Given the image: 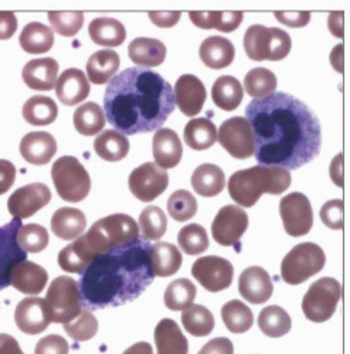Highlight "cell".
I'll return each instance as SVG.
<instances>
[{
  "label": "cell",
  "instance_id": "1",
  "mask_svg": "<svg viewBox=\"0 0 350 354\" xmlns=\"http://www.w3.org/2000/svg\"><path fill=\"white\" fill-rule=\"evenodd\" d=\"M246 116L254 135V156L261 166L295 170L319 155L322 146L319 120L298 98L274 93L252 100Z\"/></svg>",
  "mask_w": 350,
  "mask_h": 354
},
{
  "label": "cell",
  "instance_id": "2",
  "mask_svg": "<svg viewBox=\"0 0 350 354\" xmlns=\"http://www.w3.org/2000/svg\"><path fill=\"white\" fill-rule=\"evenodd\" d=\"M174 108L170 84L145 67H131L115 75L104 95L107 121L125 136L160 129Z\"/></svg>",
  "mask_w": 350,
  "mask_h": 354
},
{
  "label": "cell",
  "instance_id": "3",
  "mask_svg": "<svg viewBox=\"0 0 350 354\" xmlns=\"http://www.w3.org/2000/svg\"><path fill=\"white\" fill-rule=\"evenodd\" d=\"M149 241L97 257L81 275L78 288L86 309H105L135 301L154 282Z\"/></svg>",
  "mask_w": 350,
  "mask_h": 354
},
{
  "label": "cell",
  "instance_id": "4",
  "mask_svg": "<svg viewBox=\"0 0 350 354\" xmlns=\"http://www.w3.org/2000/svg\"><path fill=\"white\" fill-rule=\"evenodd\" d=\"M289 186V170L279 166L258 165L232 173L228 180V193L240 207H252L264 193L278 196L286 192Z\"/></svg>",
  "mask_w": 350,
  "mask_h": 354
},
{
  "label": "cell",
  "instance_id": "5",
  "mask_svg": "<svg viewBox=\"0 0 350 354\" xmlns=\"http://www.w3.org/2000/svg\"><path fill=\"white\" fill-rule=\"evenodd\" d=\"M94 259L112 250L132 245L139 240V227L127 214H112L98 220L85 235H81Z\"/></svg>",
  "mask_w": 350,
  "mask_h": 354
},
{
  "label": "cell",
  "instance_id": "6",
  "mask_svg": "<svg viewBox=\"0 0 350 354\" xmlns=\"http://www.w3.org/2000/svg\"><path fill=\"white\" fill-rule=\"evenodd\" d=\"M293 41L286 32L278 27L254 24L244 35V48L250 60L279 62L289 54Z\"/></svg>",
  "mask_w": 350,
  "mask_h": 354
},
{
  "label": "cell",
  "instance_id": "7",
  "mask_svg": "<svg viewBox=\"0 0 350 354\" xmlns=\"http://www.w3.org/2000/svg\"><path fill=\"white\" fill-rule=\"evenodd\" d=\"M51 179L58 196L68 203L82 201L91 190L89 171L74 156L57 159L51 167Z\"/></svg>",
  "mask_w": 350,
  "mask_h": 354
},
{
  "label": "cell",
  "instance_id": "8",
  "mask_svg": "<svg viewBox=\"0 0 350 354\" xmlns=\"http://www.w3.org/2000/svg\"><path fill=\"white\" fill-rule=\"evenodd\" d=\"M324 250L313 243H302L291 250L281 262V277L289 285H300L325 267Z\"/></svg>",
  "mask_w": 350,
  "mask_h": 354
},
{
  "label": "cell",
  "instance_id": "9",
  "mask_svg": "<svg viewBox=\"0 0 350 354\" xmlns=\"http://www.w3.org/2000/svg\"><path fill=\"white\" fill-rule=\"evenodd\" d=\"M53 323H68L81 312V293L78 282L71 277H57L48 286L46 295Z\"/></svg>",
  "mask_w": 350,
  "mask_h": 354
},
{
  "label": "cell",
  "instance_id": "10",
  "mask_svg": "<svg viewBox=\"0 0 350 354\" xmlns=\"http://www.w3.org/2000/svg\"><path fill=\"white\" fill-rule=\"evenodd\" d=\"M342 286L335 278H320L313 282L302 301V312L308 320L324 323L329 320L342 299Z\"/></svg>",
  "mask_w": 350,
  "mask_h": 354
},
{
  "label": "cell",
  "instance_id": "11",
  "mask_svg": "<svg viewBox=\"0 0 350 354\" xmlns=\"http://www.w3.org/2000/svg\"><path fill=\"white\" fill-rule=\"evenodd\" d=\"M217 140L234 159L244 160L254 155V135L244 116H232L224 121L219 129Z\"/></svg>",
  "mask_w": 350,
  "mask_h": 354
},
{
  "label": "cell",
  "instance_id": "12",
  "mask_svg": "<svg viewBox=\"0 0 350 354\" xmlns=\"http://www.w3.org/2000/svg\"><path fill=\"white\" fill-rule=\"evenodd\" d=\"M284 228L291 237L306 235L313 225V212L309 198L302 193H291L279 201Z\"/></svg>",
  "mask_w": 350,
  "mask_h": 354
},
{
  "label": "cell",
  "instance_id": "13",
  "mask_svg": "<svg viewBox=\"0 0 350 354\" xmlns=\"http://www.w3.org/2000/svg\"><path fill=\"white\" fill-rule=\"evenodd\" d=\"M192 275L206 290L221 292L231 285L234 267L221 257H201L193 263Z\"/></svg>",
  "mask_w": 350,
  "mask_h": 354
},
{
  "label": "cell",
  "instance_id": "14",
  "mask_svg": "<svg viewBox=\"0 0 350 354\" xmlns=\"http://www.w3.org/2000/svg\"><path fill=\"white\" fill-rule=\"evenodd\" d=\"M129 190L143 203L158 198L169 185V174L154 162L143 163L129 174Z\"/></svg>",
  "mask_w": 350,
  "mask_h": 354
},
{
  "label": "cell",
  "instance_id": "15",
  "mask_svg": "<svg viewBox=\"0 0 350 354\" xmlns=\"http://www.w3.org/2000/svg\"><path fill=\"white\" fill-rule=\"evenodd\" d=\"M247 228V213L236 204H228L219 210L213 220L212 234L217 244L223 247H237Z\"/></svg>",
  "mask_w": 350,
  "mask_h": 354
},
{
  "label": "cell",
  "instance_id": "16",
  "mask_svg": "<svg viewBox=\"0 0 350 354\" xmlns=\"http://www.w3.org/2000/svg\"><path fill=\"white\" fill-rule=\"evenodd\" d=\"M20 228L21 220L17 218L0 227V290L10 285V274L15 265L27 258V252L17 243Z\"/></svg>",
  "mask_w": 350,
  "mask_h": 354
},
{
  "label": "cell",
  "instance_id": "17",
  "mask_svg": "<svg viewBox=\"0 0 350 354\" xmlns=\"http://www.w3.org/2000/svg\"><path fill=\"white\" fill-rule=\"evenodd\" d=\"M51 192L43 183H32L17 189L8 200L9 213L17 218L24 220L35 216L39 210L50 203Z\"/></svg>",
  "mask_w": 350,
  "mask_h": 354
},
{
  "label": "cell",
  "instance_id": "18",
  "mask_svg": "<svg viewBox=\"0 0 350 354\" xmlns=\"http://www.w3.org/2000/svg\"><path fill=\"white\" fill-rule=\"evenodd\" d=\"M15 322L26 335L44 332L51 323L46 301L42 298H24L16 306Z\"/></svg>",
  "mask_w": 350,
  "mask_h": 354
},
{
  "label": "cell",
  "instance_id": "19",
  "mask_svg": "<svg viewBox=\"0 0 350 354\" xmlns=\"http://www.w3.org/2000/svg\"><path fill=\"white\" fill-rule=\"evenodd\" d=\"M173 94L174 102L186 116L199 115L208 98L206 86L192 74H185L178 78Z\"/></svg>",
  "mask_w": 350,
  "mask_h": 354
},
{
  "label": "cell",
  "instance_id": "20",
  "mask_svg": "<svg viewBox=\"0 0 350 354\" xmlns=\"http://www.w3.org/2000/svg\"><path fill=\"white\" fill-rule=\"evenodd\" d=\"M239 290L247 302L261 305L270 301L273 297L274 285L270 274L264 268L250 267L240 275Z\"/></svg>",
  "mask_w": 350,
  "mask_h": 354
},
{
  "label": "cell",
  "instance_id": "21",
  "mask_svg": "<svg viewBox=\"0 0 350 354\" xmlns=\"http://www.w3.org/2000/svg\"><path fill=\"white\" fill-rule=\"evenodd\" d=\"M90 81L78 68L66 70L57 80L55 94L63 105L73 106L90 95Z\"/></svg>",
  "mask_w": 350,
  "mask_h": 354
},
{
  "label": "cell",
  "instance_id": "22",
  "mask_svg": "<svg viewBox=\"0 0 350 354\" xmlns=\"http://www.w3.org/2000/svg\"><path fill=\"white\" fill-rule=\"evenodd\" d=\"M48 281L47 271L39 263L32 261H21L10 274V285L26 295H39L44 290Z\"/></svg>",
  "mask_w": 350,
  "mask_h": 354
},
{
  "label": "cell",
  "instance_id": "23",
  "mask_svg": "<svg viewBox=\"0 0 350 354\" xmlns=\"http://www.w3.org/2000/svg\"><path fill=\"white\" fill-rule=\"evenodd\" d=\"M152 149L156 165L163 170L176 167L183 156V146L179 135L169 128H160L156 131Z\"/></svg>",
  "mask_w": 350,
  "mask_h": 354
},
{
  "label": "cell",
  "instance_id": "24",
  "mask_svg": "<svg viewBox=\"0 0 350 354\" xmlns=\"http://www.w3.org/2000/svg\"><path fill=\"white\" fill-rule=\"evenodd\" d=\"M58 63L54 58H36L30 60L21 71L26 85L36 91H50L55 88Z\"/></svg>",
  "mask_w": 350,
  "mask_h": 354
},
{
  "label": "cell",
  "instance_id": "25",
  "mask_svg": "<svg viewBox=\"0 0 350 354\" xmlns=\"http://www.w3.org/2000/svg\"><path fill=\"white\" fill-rule=\"evenodd\" d=\"M57 152V142L47 132H30L20 142V153L28 163L47 165Z\"/></svg>",
  "mask_w": 350,
  "mask_h": 354
},
{
  "label": "cell",
  "instance_id": "26",
  "mask_svg": "<svg viewBox=\"0 0 350 354\" xmlns=\"http://www.w3.org/2000/svg\"><path fill=\"white\" fill-rule=\"evenodd\" d=\"M200 60L212 70H223L234 60L236 48L232 43L220 36H210L200 44Z\"/></svg>",
  "mask_w": 350,
  "mask_h": 354
},
{
  "label": "cell",
  "instance_id": "27",
  "mask_svg": "<svg viewBox=\"0 0 350 354\" xmlns=\"http://www.w3.org/2000/svg\"><path fill=\"white\" fill-rule=\"evenodd\" d=\"M155 343L158 354H187L189 342L179 324L172 319H162L155 328Z\"/></svg>",
  "mask_w": 350,
  "mask_h": 354
},
{
  "label": "cell",
  "instance_id": "28",
  "mask_svg": "<svg viewBox=\"0 0 350 354\" xmlns=\"http://www.w3.org/2000/svg\"><path fill=\"white\" fill-rule=\"evenodd\" d=\"M128 55L138 66L145 68L158 67L166 58V47L160 40L151 37H138L128 46Z\"/></svg>",
  "mask_w": 350,
  "mask_h": 354
},
{
  "label": "cell",
  "instance_id": "29",
  "mask_svg": "<svg viewBox=\"0 0 350 354\" xmlns=\"http://www.w3.org/2000/svg\"><path fill=\"white\" fill-rule=\"evenodd\" d=\"M86 227L85 214L78 209L62 207L51 217V231L58 239L71 241L78 239Z\"/></svg>",
  "mask_w": 350,
  "mask_h": 354
},
{
  "label": "cell",
  "instance_id": "30",
  "mask_svg": "<svg viewBox=\"0 0 350 354\" xmlns=\"http://www.w3.org/2000/svg\"><path fill=\"white\" fill-rule=\"evenodd\" d=\"M120 66L121 60L118 53L111 48H105L94 53L90 57L89 63H86V74H89L93 84L102 85L113 78L116 71L120 70Z\"/></svg>",
  "mask_w": 350,
  "mask_h": 354
},
{
  "label": "cell",
  "instance_id": "31",
  "mask_svg": "<svg viewBox=\"0 0 350 354\" xmlns=\"http://www.w3.org/2000/svg\"><path fill=\"white\" fill-rule=\"evenodd\" d=\"M91 40L102 47H118L127 39L125 26L116 19L97 17L89 26Z\"/></svg>",
  "mask_w": 350,
  "mask_h": 354
},
{
  "label": "cell",
  "instance_id": "32",
  "mask_svg": "<svg viewBox=\"0 0 350 354\" xmlns=\"http://www.w3.org/2000/svg\"><path fill=\"white\" fill-rule=\"evenodd\" d=\"M192 186L201 197H214L224 190L225 176L219 166L204 163L193 171Z\"/></svg>",
  "mask_w": 350,
  "mask_h": 354
},
{
  "label": "cell",
  "instance_id": "33",
  "mask_svg": "<svg viewBox=\"0 0 350 354\" xmlns=\"http://www.w3.org/2000/svg\"><path fill=\"white\" fill-rule=\"evenodd\" d=\"M151 262L155 277L167 278L176 274L182 267V252L169 243H156L151 247Z\"/></svg>",
  "mask_w": 350,
  "mask_h": 354
},
{
  "label": "cell",
  "instance_id": "34",
  "mask_svg": "<svg viewBox=\"0 0 350 354\" xmlns=\"http://www.w3.org/2000/svg\"><path fill=\"white\" fill-rule=\"evenodd\" d=\"M189 17L194 26L204 30L217 28L223 33H231L240 27L244 15L241 12H190Z\"/></svg>",
  "mask_w": 350,
  "mask_h": 354
},
{
  "label": "cell",
  "instance_id": "35",
  "mask_svg": "<svg viewBox=\"0 0 350 354\" xmlns=\"http://www.w3.org/2000/svg\"><path fill=\"white\" fill-rule=\"evenodd\" d=\"M212 98L223 111L237 109L244 98L241 82L231 75L219 77L212 88Z\"/></svg>",
  "mask_w": 350,
  "mask_h": 354
},
{
  "label": "cell",
  "instance_id": "36",
  "mask_svg": "<svg viewBox=\"0 0 350 354\" xmlns=\"http://www.w3.org/2000/svg\"><path fill=\"white\" fill-rule=\"evenodd\" d=\"M24 121L33 127H46L53 124L58 116V108L53 98L35 95L23 105Z\"/></svg>",
  "mask_w": 350,
  "mask_h": 354
},
{
  "label": "cell",
  "instance_id": "37",
  "mask_svg": "<svg viewBox=\"0 0 350 354\" xmlns=\"http://www.w3.org/2000/svg\"><path fill=\"white\" fill-rule=\"evenodd\" d=\"M94 149L97 155L107 162H120L129 152V140L115 129H108L97 136Z\"/></svg>",
  "mask_w": 350,
  "mask_h": 354
},
{
  "label": "cell",
  "instance_id": "38",
  "mask_svg": "<svg viewBox=\"0 0 350 354\" xmlns=\"http://www.w3.org/2000/svg\"><path fill=\"white\" fill-rule=\"evenodd\" d=\"M19 43L28 54H43L51 50L54 44V35L50 27L39 21H32L23 28Z\"/></svg>",
  "mask_w": 350,
  "mask_h": 354
},
{
  "label": "cell",
  "instance_id": "39",
  "mask_svg": "<svg viewBox=\"0 0 350 354\" xmlns=\"http://www.w3.org/2000/svg\"><path fill=\"white\" fill-rule=\"evenodd\" d=\"M185 142L193 151H206L217 142V129L208 118H194L185 128Z\"/></svg>",
  "mask_w": 350,
  "mask_h": 354
},
{
  "label": "cell",
  "instance_id": "40",
  "mask_svg": "<svg viewBox=\"0 0 350 354\" xmlns=\"http://www.w3.org/2000/svg\"><path fill=\"white\" fill-rule=\"evenodd\" d=\"M93 261L94 258L89 248L85 247L81 237H78L77 241L67 245L58 254V265H60L63 271L70 274L82 275L84 271L93 263Z\"/></svg>",
  "mask_w": 350,
  "mask_h": 354
},
{
  "label": "cell",
  "instance_id": "41",
  "mask_svg": "<svg viewBox=\"0 0 350 354\" xmlns=\"http://www.w3.org/2000/svg\"><path fill=\"white\" fill-rule=\"evenodd\" d=\"M105 121L102 108L95 102L82 104L74 112V127L84 136L100 133L105 127Z\"/></svg>",
  "mask_w": 350,
  "mask_h": 354
},
{
  "label": "cell",
  "instance_id": "42",
  "mask_svg": "<svg viewBox=\"0 0 350 354\" xmlns=\"http://www.w3.org/2000/svg\"><path fill=\"white\" fill-rule=\"evenodd\" d=\"M182 324L186 332L192 336L203 337L208 336L214 329L213 313L201 305H190L182 313Z\"/></svg>",
  "mask_w": 350,
  "mask_h": 354
},
{
  "label": "cell",
  "instance_id": "43",
  "mask_svg": "<svg viewBox=\"0 0 350 354\" xmlns=\"http://www.w3.org/2000/svg\"><path fill=\"white\" fill-rule=\"evenodd\" d=\"M258 326L266 336L281 337L291 330L293 320L282 308L273 305L261 310L258 316Z\"/></svg>",
  "mask_w": 350,
  "mask_h": 354
},
{
  "label": "cell",
  "instance_id": "44",
  "mask_svg": "<svg viewBox=\"0 0 350 354\" xmlns=\"http://www.w3.org/2000/svg\"><path fill=\"white\" fill-rule=\"evenodd\" d=\"M277 77L268 68H252L244 78L246 93L254 100H262L273 95L277 90Z\"/></svg>",
  "mask_w": 350,
  "mask_h": 354
},
{
  "label": "cell",
  "instance_id": "45",
  "mask_svg": "<svg viewBox=\"0 0 350 354\" xmlns=\"http://www.w3.org/2000/svg\"><path fill=\"white\" fill-rule=\"evenodd\" d=\"M196 286L190 279H176L170 285H167L165 290V305L167 309L173 312L185 310L186 308L193 305L196 299Z\"/></svg>",
  "mask_w": 350,
  "mask_h": 354
},
{
  "label": "cell",
  "instance_id": "46",
  "mask_svg": "<svg viewBox=\"0 0 350 354\" xmlns=\"http://www.w3.org/2000/svg\"><path fill=\"white\" fill-rule=\"evenodd\" d=\"M221 319L231 333H244L254 323V315L250 308L239 299L227 302L221 309Z\"/></svg>",
  "mask_w": 350,
  "mask_h": 354
},
{
  "label": "cell",
  "instance_id": "47",
  "mask_svg": "<svg viewBox=\"0 0 350 354\" xmlns=\"http://www.w3.org/2000/svg\"><path fill=\"white\" fill-rule=\"evenodd\" d=\"M138 227L145 241H158L163 237L167 228L166 214L158 205H149L142 210Z\"/></svg>",
  "mask_w": 350,
  "mask_h": 354
},
{
  "label": "cell",
  "instance_id": "48",
  "mask_svg": "<svg viewBox=\"0 0 350 354\" xmlns=\"http://www.w3.org/2000/svg\"><path fill=\"white\" fill-rule=\"evenodd\" d=\"M178 243L187 255H199L209 250L208 232L200 224H189L178 234Z\"/></svg>",
  "mask_w": 350,
  "mask_h": 354
},
{
  "label": "cell",
  "instance_id": "49",
  "mask_svg": "<svg viewBox=\"0 0 350 354\" xmlns=\"http://www.w3.org/2000/svg\"><path fill=\"white\" fill-rule=\"evenodd\" d=\"M64 332L75 342L91 340L98 332V320L90 309L84 308L77 317L64 323Z\"/></svg>",
  "mask_w": 350,
  "mask_h": 354
},
{
  "label": "cell",
  "instance_id": "50",
  "mask_svg": "<svg viewBox=\"0 0 350 354\" xmlns=\"http://www.w3.org/2000/svg\"><path fill=\"white\" fill-rule=\"evenodd\" d=\"M167 213L176 221H187L197 213V201L187 190L174 192L167 200Z\"/></svg>",
  "mask_w": 350,
  "mask_h": 354
},
{
  "label": "cell",
  "instance_id": "51",
  "mask_svg": "<svg viewBox=\"0 0 350 354\" xmlns=\"http://www.w3.org/2000/svg\"><path fill=\"white\" fill-rule=\"evenodd\" d=\"M17 243L26 252L37 254L48 245V232L43 225L26 224L19 230Z\"/></svg>",
  "mask_w": 350,
  "mask_h": 354
},
{
  "label": "cell",
  "instance_id": "52",
  "mask_svg": "<svg viewBox=\"0 0 350 354\" xmlns=\"http://www.w3.org/2000/svg\"><path fill=\"white\" fill-rule=\"evenodd\" d=\"M48 21L58 35L74 37L84 24V15L81 12H48Z\"/></svg>",
  "mask_w": 350,
  "mask_h": 354
},
{
  "label": "cell",
  "instance_id": "53",
  "mask_svg": "<svg viewBox=\"0 0 350 354\" xmlns=\"http://www.w3.org/2000/svg\"><path fill=\"white\" fill-rule=\"evenodd\" d=\"M343 210L342 200L326 201L320 209V218L331 230H343Z\"/></svg>",
  "mask_w": 350,
  "mask_h": 354
},
{
  "label": "cell",
  "instance_id": "54",
  "mask_svg": "<svg viewBox=\"0 0 350 354\" xmlns=\"http://www.w3.org/2000/svg\"><path fill=\"white\" fill-rule=\"evenodd\" d=\"M68 343L58 335H50L39 340L35 354H68Z\"/></svg>",
  "mask_w": 350,
  "mask_h": 354
},
{
  "label": "cell",
  "instance_id": "55",
  "mask_svg": "<svg viewBox=\"0 0 350 354\" xmlns=\"http://www.w3.org/2000/svg\"><path fill=\"white\" fill-rule=\"evenodd\" d=\"M275 19L289 27H305L311 20L309 12H275Z\"/></svg>",
  "mask_w": 350,
  "mask_h": 354
},
{
  "label": "cell",
  "instance_id": "56",
  "mask_svg": "<svg viewBox=\"0 0 350 354\" xmlns=\"http://www.w3.org/2000/svg\"><path fill=\"white\" fill-rule=\"evenodd\" d=\"M16 180V166L5 159H0V196L8 193Z\"/></svg>",
  "mask_w": 350,
  "mask_h": 354
},
{
  "label": "cell",
  "instance_id": "57",
  "mask_svg": "<svg viewBox=\"0 0 350 354\" xmlns=\"http://www.w3.org/2000/svg\"><path fill=\"white\" fill-rule=\"evenodd\" d=\"M199 354H234V346L227 337H217L204 344Z\"/></svg>",
  "mask_w": 350,
  "mask_h": 354
},
{
  "label": "cell",
  "instance_id": "58",
  "mask_svg": "<svg viewBox=\"0 0 350 354\" xmlns=\"http://www.w3.org/2000/svg\"><path fill=\"white\" fill-rule=\"evenodd\" d=\"M17 30V19L12 12H0V40H9Z\"/></svg>",
  "mask_w": 350,
  "mask_h": 354
},
{
  "label": "cell",
  "instance_id": "59",
  "mask_svg": "<svg viewBox=\"0 0 350 354\" xmlns=\"http://www.w3.org/2000/svg\"><path fill=\"white\" fill-rule=\"evenodd\" d=\"M149 19L151 21L162 28H169L176 26L178 21L181 20L182 13L181 12H149Z\"/></svg>",
  "mask_w": 350,
  "mask_h": 354
},
{
  "label": "cell",
  "instance_id": "60",
  "mask_svg": "<svg viewBox=\"0 0 350 354\" xmlns=\"http://www.w3.org/2000/svg\"><path fill=\"white\" fill-rule=\"evenodd\" d=\"M0 354H24L19 342L6 333H0Z\"/></svg>",
  "mask_w": 350,
  "mask_h": 354
},
{
  "label": "cell",
  "instance_id": "61",
  "mask_svg": "<svg viewBox=\"0 0 350 354\" xmlns=\"http://www.w3.org/2000/svg\"><path fill=\"white\" fill-rule=\"evenodd\" d=\"M331 177L336 186L343 187V155H338L331 166Z\"/></svg>",
  "mask_w": 350,
  "mask_h": 354
},
{
  "label": "cell",
  "instance_id": "62",
  "mask_svg": "<svg viewBox=\"0 0 350 354\" xmlns=\"http://www.w3.org/2000/svg\"><path fill=\"white\" fill-rule=\"evenodd\" d=\"M122 354H154V348L147 342H139L127 348Z\"/></svg>",
  "mask_w": 350,
  "mask_h": 354
},
{
  "label": "cell",
  "instance_id": "63",
  "mask_svg": "<svg viewBox=\"0 0 350 354\" xmlns=\"http://www.w3.org/2000/svg\"><path fill=\"white\" fill-rule=\"evenodd\" d=\"M332 16H333V19L336 20V23H333V20L329 19V28H331V32H332L336 37L342 39V37H343V13H342V12H340V13H332Z\"/></svg>",
  "mask_w": 350,
  "mask_h": 354
}]
</instances>
